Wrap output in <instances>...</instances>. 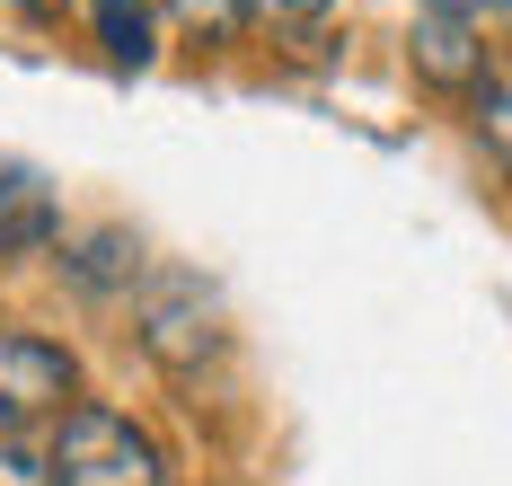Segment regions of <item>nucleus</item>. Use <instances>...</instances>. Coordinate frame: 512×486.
Listing matches in <instances>:
<instances>
[{"mask_svg": "<svg viewBox=\"0 0 512 486\" xmlns=\"http://www.w3.org/2000/svg\"><path fill=\"white\" fill-rule=\"evenodd\" d=\"M336 0H248V27H318Z\"/></svg>", "mask_w": 512, "mask_h": 486, "instance_id": "obj_10", "label": "nucleus"}, {"mask_svg": "<svg viewBox=\"0 0 512 486\" xmlns=\"http://www.w3.org/2000/svg\"><path fill=\"white\" fill-rule=\"evenodd\" d=\"M407 54L433 89H486V18L477 0H415V27H407Z\"/></svg>", "mask_w": 512, "mask_h": 486, "instance_id": "obj_4", "label": "nucleus"}, {"mask_svg": "<svg viewBox=\"0 0 512 486\" xmlns=\"http://www.w3.org/2000/svg\"><path fill=\"white\" fill-rule=\"evenodd\" d=\"M0 486H62L53 478V442H0Z\"/></svg>", "mask_w": 512, "mask_h": 486, "instance_id": "obj_8", "label": "nucleus"}, {"mask_svg": "<svg viewBox=\"0 0 512 486\" xmlns=\"http://www.w3.org/2000/svg\"><path fill=\"white\" fill-rule=\"evenodd\" d=\"M133 336H142V354H151L159 372H204L212 354L230 345L221 336V292H212L195 266H159L142 283V301H133Z\"/></svg>", "mask_w": 512, "mask_h": 486, "instance_id": "obj_2", "label": "nucleus"}, {"mask_svg": "<svg viewBox=\"0 0 512 486\" xmlns=\"http://www.w3.org/2000/svg\"><path fill=\"white\" fill-rule=\"evenodd\" d=\"M18 9H62V0H18Z\"/></svg>", "mask_w": 512, "mask_h": 486, "instance_id": "obj_12", "label": "nucleus"}, {"mask_svg": "<svg viewBox=\"0 0 512 486\" xmlns=\"http://www.w3.org/2000/svg\"><path fill=\"white\" fill-rule=\"evenodd\" d=\"M53 478L62 486H168V451L151 425H133L124 407L80 398L53 425Z\"/></svg>", "mask_w": 512, "mask_h": 486, "instance_id": "obj_1", "label": "nucleus"}, {"mask_svg": "<svg viewBox=\"0 0 512 486\" xmlns=\"http://www.w3.org/2000/svg\"><path fill=\"white\" fill-rule=\"evenodd\" d=\"M62 239V204L27 160H0V257H36Z\"/></svg>", "mask_w": 512, "mask_h": 486, "instance_id": "obj_5", "label": "nucleus"}, {"mask_svg": "<svg viewBox=\"0 0 512 486\" xmlns=\"http://www.w3.org/2000/svg\"><path fill=\"white\" fill-rule=\"evenodd\" d=\"M80 407V363L62 336L0 327V442H27L36 425H62Z\"/></svg>", "mask_w": 512, "mask_h": 486, "instance_id": "obj_3", "label": "nucleus"}, {"mask_svg": "<svg viewBox=\"0 0 512 486\" xmlns=\"http://www.w3.org/2000/svg\"><path fill=\"white\" fill-rule=\"evenodd\" d=\"M477 133H486V142L512 160V71H495V80L477 89Z\"/></svg>", "mask_w": 512, "mask_h": 486, "instance_id": "obj_9", "label": "nucleus"}, {"mask_svg": "<svg viewBox=\"0 0 512 486\" xmlns=\"http://www.w3.org/2000/svg\"><path fill=\"white\" fill-rule=\"evenodd\" d=\"M62 274H71V292L115 301V292H133V283H142V239H133L124 221H106V230H89V239H71V248H62Z\"/></svg>", "mask_w": 512, "mask_h": 486, "instance_id": "obj_6", "label": "nucleus"}, {"mask_svg": "<svg viewBox=\"0 0 512 486\" xmlns=\"http://www.w3.org/2000/svg\"><path fill=\"white\" fill-rule=\"evenodd\" d=\"M89 27L115 71H142L159 54V0H89Z\"/></svg>", "mask_w": 512, "mask_h": 486, "instance_id": "obj_7", "label": "nucleus"}, {"mask_svg": "<svg viewBox=\"0 0 512 486\" xmlns=\"http://www.w3.org/2000/svg\"><path fill=\"white\" fill-rule=\"evenodd\" d=\"M477 18H512V0H477Z\"/></svg>", "mask_w": 512, "mask_h": 486, "instance_id": "obj_11", "label": "nucleus"}]
</instances>
